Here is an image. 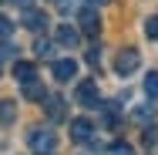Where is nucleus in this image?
Instances as JSON below:
<instances>
[{"label":"nucleus","mask_w":158,"mask_h":155,"mask_svg":"<svg viewBox=\"0 0 158 155\" xmlns=\"http://www.w3.org/2000/svg\"><path fill=\"white\" fill-rule=\"evenodd\" d=\"M44 111H47V118H51V122H61V118H64V98H61V94L44 98Z\"/></svg>","instance_id":"8"},{"label":"nucleus","mask_w":158,"mask_h":155,"mask_svg":"<svg viewBox=\"0 0 158 155\" xmlns=\"http://www.w3.org/2000/svg\"><path fill=\"white\" fill-rule=\"evenodd\" d=\"M0 74H3V64H0Z\"/></svg>","instance_id":"21"},{"label":"nucleus","mask_w":158,"mask_h":155,"mask_svg":"<svg viewBox=\"0 0 158 155\" xmlns=\"http://www.w3.org/2000/svg\"><path fill=\"white\" fill-rule=\"evenodd\" d=\"M74 98H77V105H84V108L101 105V98H98V84H94V81H81V84H77V91H74Z\"/></svg>","instance_id":"4"},{"label":"nucleus","mask_w":158,"mask_h":155,"mask_svg":"<svg viewBox=\"0 0 158 155\" xmlns=\"http://www.w3.org/2000/svg\"><path fill=\"white\" fill-rule=\"evenodd\" d=\"M44 24H47V14L44 10H24V27L27 31H44Z\"/></svg>","instance_id":"9"},{"label":"nucleus","mask_w":158,"mask_h":155,"mask_svg":"<svg viewBox=\"0 0 158 155\" xmlns=\"http://www.w3.org/2000/svg\"><path fill=\"white\" fill-rule=\"evenodd\" d=\"M27 149L34 155H54L57 149V135H54V128H47V125H37L27 131Z\"/></svg>","instance_id":"1"},{"label":"nucleus","mask_w":158,"mask_h":155,"mask_svg":"<svg viewBox=\"0 0 158 155\" xmlns=\"http://www.w3.org/2000/svg\"><path fill=\"white\" fill-rule=\"evenodd\" d=\"M54 78L57 81H71L74 74H77V61H71V58H61V61H54Z\"/></svg>","instance_id":"7"},{"label":"nucleus","mask_w":158,"mask_h":155,"mask_svg":"<svg viewBox=\"0 0 158 155\" xmlns=\"http://www.w3.org/2000/svg\"><path fill=\"white\" fill-rule=\"evenodd\" d=\"M10 3H14V7H20V10H31L34 0H10Z\"/></svg>","instance_id":"18"},{"label":"nucleus","mask_w":158,"mask_h":155,"mask_svg":"<svg viewBox=\"0 0 158 155\" xmlns=\"http://www.w3.org/2000/svg\"><path fill=\"white\" fill-rule=\"evenodd\" d=\"M71 138H74V142H91V138H94V125L88 122V118L71 122Z\"/></svg>","instance_id":"6"},{"label":"nucleus","mask_w":158,"mask_h":155,"mask_svg":"<svg viewBox=\"0 0 158 155\" xmlns=\"http://www.w3.org/2000/svg\"><path fill=\"white\" fill-rule=\"evenodd\" d=\"M14 78L20 81V88H24V84H34V81H37V67H34V61H17V64H14Z\"/></svg>","instance_id":"5"},{"label":"nucleus","mask_w":158,"mask_h":155,"mask_svg":"<svg viewBox=\"0 0 158 155\" xmlns=\"http://www.w3.org/2000/svg\"><path fill=\"white\" fill-rule=\"evenodd\" d=\"M88 3H91V7H98V3H108V0H88Z\"/></svg>","instance_id":"20"},{"label":"nucleus","mask_w":158,"mask_h":155,"mask_svg":"<svg viewBox=\"0 0 158 155\" xmlns=\"http://www.w3.org/2000/svg\"><path fill=\"white\" fill-rule=\"evenodd\" d=\"M77 27L88 34V37H94V34L101 31V20H98L94 7H81V10H77Z\"/></svg>","instance_id":"3"},{"label":"nucleus","mask_w":158,"mask_h":155,"mask_svg":"<svg viewBox=\"0 0 158 155\" xmlns=\"http://www.w3.org/2000/svg\"><path fill=\"white\" fill-rule=\"evenodd\" d=\"M54 41L64 44V47H77V31H74L71 24H61V27L54 31Z\"/></svg>","instance_id":"10"},{"label":"nucleus","mask_w":158,"mask_h":155,"mask_svg":"<svg viewBox=\"0 0 158 155\" xmlns=\"http://www.w3.org/2000/svg\"><path fill=\"white\" fill-rule=\"evenodd\" d=\"M111 155H131V145L118 142V145H111Z\"/></svg>","instance_id":"17"},{"label":"nucleus","mask_w":158,"mask_h":155,"mask_svg":"<svg viewBox=\"0 0 158 155\" xmlns=\"http://www.w3.org/2000/svg\"><path fill=\"white\" fill-rule=\"evenodd\" d=\"M10 34H14V20H10V17H3V14H0V37H3V41H7V37H10Z\"/></svg>","instance_id":"15"},{"label":"nucleus","mask_w":158,"mask_h":155,"mask_svg":"<svg viewBox=\"0 0 158 155\" xmlns=\"http://www.w3.org/2000/svg\"><path fill=\"white\" fill-rule=\"evenodd\" d=\"M145 94H148L152 101H155V98H158V71H152V74L145 78Z\"/></svg>","instance_id":"14"},{"label":"nucleus","mask_w":158,"mask_h":155,"mask_svg":"<svg viewBox=\"0 0 158 155\" xmlns=\"http://www.w3.org/2000/svg\"><path fill=\"white\" fill-rule=\"evenodd\" d=\"M145 34H148L152 41H158V17H148V20H145Z\"/></svg>","instance_id":"16"},{"label":"nucleus","mask_w":158,"mask_h":155,"mask_svg":"<svg viewBox=\"0 0 158 155\" xmlns=\"http://www.w3.org/2000/svg\"><path fill=\"white\" fill-rule=\"evenodd\" d=\"M17 118V101H0V125H10Z\"/></svg>","instance_id":"11"},{"label":"nucleus","mask_w":158,"mask_h":155,"mask_svg":"<svg viewBox=\"0 0 158 155\" xmlns=\"http://www.w3.org/2000/svg\"><path fill=\"white\" fill-rule=\"evenodd\" d=\"M34 51H37V58H54V41H47V37H37Z\"/></svg>","instance_id":"13"},{"label":"nucleus","mask_w":158,"mask_h":155,"mask_svg":"<svg viewBox=\"0 0 158 155\" xmlns=\"http://www.w3.org/2000/svg\"><path fill=\"white\" fill-rule=\"evenodd\" d=\"M138 67H141V51H138V47H121L118 58H114V74L128 78V74H135Z\"/></svg>","instance_id":"2"},{"label":"nucleus","mask_w":158,"mask_h":155,"mask_svg":"<svg viewBox=\"0 0 158 155\" xmlns=\"http://www.w3.org/2000/svg\"><path fill=\"white\" fill-rule=\"evenodd\" d=\"M20 91H24L27 101H44V84H37V81H34V84H24Z\"/></svg>","instance_id":"12"},{"label":"nucleus","mask_w":158,"mask_h":155,"mask_svg":"<svg viewBox=\"0 0 158 155\" xmlns=\"http://www.w3.org/2000/svg\"><path fill=\"white\" fill-rule=\"evenodd\" d=\"M10 54H14V44H3L0 47V58H10Z\"/></svg>","instance_id":"19"}]
</instances>
